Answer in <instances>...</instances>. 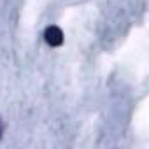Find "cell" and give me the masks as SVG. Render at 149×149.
<instances>
[{
    "label": "cell",
    "mask_w": 149,
    "mask_h": 149,
    "mask_svg": "<svg viewBox=\"0 0 149 149\" xmlns=\"http://www.w3.org/2000/svg\"><path fill=\"white\" fill-rule=\"evenodd\" d=\"M44 39L49 46L56 47V46H61L63 44V32L58 28V26H47L46 28V33H44Z\"/></svg>",
    "instance_id": "1"
},
{
    "label": "cell",
    "mask_w": 149,
    "mask_h": 149,
    "mask_svg": "<svg viewBox=\"0 0 149 149\" xmlns=\"http://www.w3.org/2000/svg\"><path fill=\"white\" fill-rule=\"evenodd\" d=\"M0 135H2V123H0Z\"/></svg>",
    "instance_id": "2"
}]
</instances>
